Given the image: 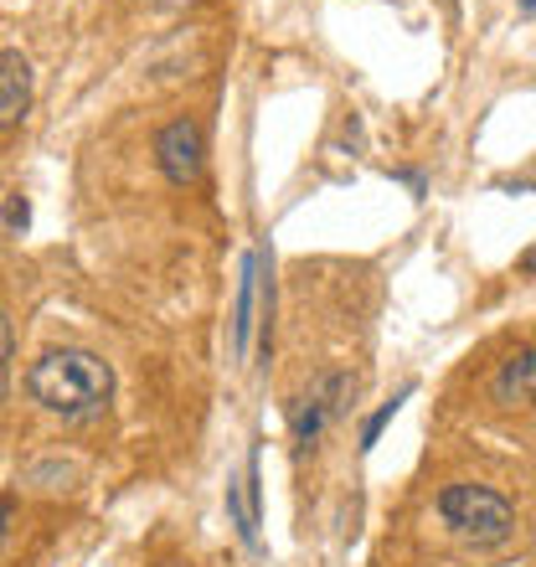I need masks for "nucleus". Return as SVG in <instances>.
Masks as SVG:
<instances>
[{"label": "nucleus", "mask_w": 536, "mask_h": 567, "mask_svg": "<svg viewBox=\"0 0 536 567\" xmlns=\"http://www.w3.org/2000/svg\"><path fill=\"white\" fill-rule=\"evenodd\" d=\"M27 223H31L27 196H6V227H11V233H27Z\"/></svg>", "instance_id": "obj_11"}, {"label": "nucleus", "mask_w": 536, "mask_h": 567, "mask_svg": "<svg viewBox=\"0 0 536 567\" xmlns=\"http://www.w3.org/2000/svg\"><path fill=\"white\" fill-rule=\"evenodd\" d=\"M6 522H11V511L0 506V542H6Z\"/></svg>", "instance_id": "obj_14"}, {"label": "nucleus", "mask_w": 536, "mask_h": 567, "mask_svg": "<svg viewBox=\"0 0 536 567\" xmlns=\"http://www.w3.org/2000/svg\"><path fill=\"white\" fill-rule=\"evenodd\" d=\"M227 516L238 526V537L248 547H258V449L248 454L243 480H227Z\"/></svg>", "instance_id": "obj_6"}, {"label": "nucleus", "mask_w": 536, "mask_h": 567, "mask_svg": "<svg viewBox=\"0 0 536 567\" xmlns=\"http://www.w3.org/2000/svg\"><path fill=\"white\" fill-rule=\"evenodd\" d=\"M161 11H186V6H196V0H155Z\"/></svg>", "instance_id": "obj_12"}, {"label": "nucleus", "mask_w": 536, "mask_h": 567, "mask_svg": "<svg viewBox=\"0 0 536 567\" xmlns=\"http://www.w3.org/2000/svg\"><path fill=\"white\" fill-rule=\"evenodd\" d=\"M27 392L37 408L78 423L104 413V403L114 398V372H109L104 357H93L83 346H62V351H47V357L31 361Z\"/></svg>", "instance_id": "obj_1"}, {"label": "nucleus", "mask_w": 536, "mask_h": 567, "mask_svg": "<svg viewBox=\"0 0 536 567\" xmlns=\"http://www.w3.org/2000/svg\"><path fill=\"white\" fill-rule=\"evenodd\" d=\"M522 6H526V11H536V0H522Z\"/></svg>", "instance_id": "obj_15"}, {"label": "nucleus", "mask_w": 536, "mask_h": 567, "mask_svg": "<svg viewBox=\"0 0 536 567\" xmlns=\"http://www.w3.org/2000/svg\"><path fill=\"white\" fill-rule=\"evenodd\" d=\"M155 165L171 186H196L207 171V135L196 120H171L155 135Z\"/></svg>", "instance_id": "obj_4"}, {"label": "nucleus", "mask_w": 536, "mask_h": 567, "mask_svg": "<svg viewBox=\"0 0 536 567\" xmlns=\"http://www.w3.org/2000/svg\"><path fill=\"white\" fill-rule=\"evenodd\" d=\"M439 516L460 542L470 547H501V542L516 532V511L501 491L491 485H449L439 495Z\"/></svg>", "instance_id": "obj_2"}, {"label": "nucleus", "mask_w": 536, "mask_h": 567, "mask_svg": "<svg viewBox=\"0 0 536 567\" xmlns=\"http://www.w3.org/2000/svg\"><path fill=\"white\" fill-rule=\"evenodd\" d=\"M31 109V62L21 52H0V130L27 120Z\"/></svg>", "instance_id": "obj_5"}, {"label": "nucleus", "mask_w": 536, "mask_h": 567, "mask_svg": "<svg viewBox=\"0 0 536 567\" xmlns=\"http://www.w3.org/2000/svg\"><path fill=\"white\" fill-rule=\"evenodd\" d=\"M495 403H532L536 398V346H522L516 357L495 372Z\"/></svg>", "instance_id": "obj_8"}, {"label": "nucleus", "mask_w": 536, "mask_h": 567, "mask_svg": "<svg viewBox=\"0 0 536 567\" xmlns=\"http://www.w3.org/2000/svg\"><path fill=\"white\" fill-rule=\"evenodd\" d=\"M11 392V320L0 315V403Z\"/></svg>", "instance_id": "obj_10"}, {"label": "nucleus", "mask_w": 536, "mask_h": 567, "mask_svg": "<svg viewBox=\"0 0 536 567\" xmlns=\"http://www.w3.org/2000/svg\"><path fill=\"white\" fill-rule=\"evenodd\" d=\"M402 398H408V392H402ZM402 398H392V403H382V408H377V413H372V419H367V429H361V449H372L377 439H382V429H388V423L398 419Z\"/></svg>", "instance_id": "obj_9"}, {"label": "nucleus", "mask_w": 536, "mask_h": 567, "mask_svg": "<svg viewBox=\"0 0 536 567\" xmlns=\"http://www.w3.org/2000/svg\"><path fill=\"white\" fill-rule=\"evenodd\" d=\"M351 398H357V377H346V372L315 377L310 392H305V398L295 403V419H289V433H295V449H299V454H310V449L320 444V433H326L330 423H336L346 408H351Z\"/></svg>", "instance_id": "obj_3"}, {"label": "nucleus", "mask_w": 536, "mask_h": 567, "mask_svg": "<svg viewBox=\"0 0 536 567\" xmlns=\"http://www.w3.org/2000/svg\"><path fill=\"white\" fill-rule=\"evenodd\" d=\"M522 269H526V274H536V248H532V254L522 258Z\"/></svg>", "instance_id": "obj_13"}, {"label": "nucleus", "mask_w": 536, "mask_h": 567, "mask_svg": "<svg viewBox=\"0 0 536 567\" xmlns=\"http://www.w3.org/2000/svg\"><path fill=\"white\" fill-rule=\"evenodd\" d=\"M258 279H264V254L243 258V279H238V305H233V357H248L254 341V299H258Z\"/></svg>", "instance_id": "obj_7"}]
</instances>
